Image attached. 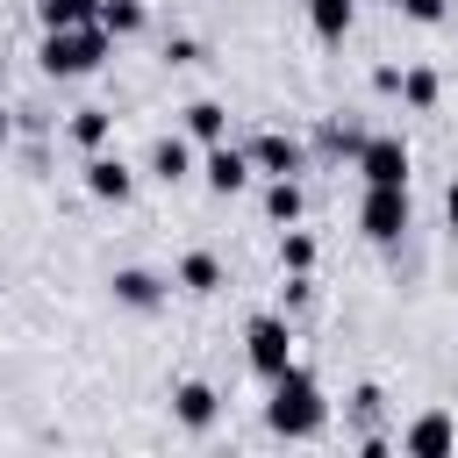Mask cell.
Masks as SVG:
<instances>
[{"mask_svg":"<svg viewBox=\"0 0 458 458\" xmlns=\"http://www.w3.org/2000/svg\"><path fill=\"white\" fill-rule=\"evenodd\" d=\"M272 386V401H265V429L272 437H322V422H329V401H322V386H315V372L308 365H286L279 379H265Z\"/></svg>","mask_w":458,"mask_h":458,"instance_id":"cell-1","label":"cell"},{"mask_svg":"<svg viewBox=\"0 0 458 458\" xmlns=\"http://www.w3.org/2000/svg\"><path fill=\"white\" fill-rule=\"evenodd\" d=\"M114 57V36L100 29V21H79V29H43V50H36V64L50 72V79H86V72H100Z\"/></svg>","mask_w":458,"mask_h":458,"instance_id":"cell-2","label":"cell"},{"mask_svg":"<svg viewBox=\"0 0 458 458\" xmlns=\"http://www.w3.org/2000/svg\"><path fill=\"white\" fill-rule=\"evenodd\" d=\"M243 358H250L258 379H279V372L293 365V322H286V315H250V329H243Z\"/></svg>","mask_w":458,"mask_h":458,"instance_id":"cell-3","label":"cell"},{"mask_svg":"<svg viewBox=\"0 0 458 458\" xmlns=\"http://www.w3.org/2000/svg\"><path fill=\"white\" fill-rule=\"evenodd\" d=\"M408 222H415L408 186H365V200H358V229H365L372 243H401Z\"/></svg>","mask_w":458,"mask_h":458,"instance_id":"cell-4","label":"cell"},{"mask_svg":"<svg viewBox=\"0 0 458 458\" xmlns=\"http://www.w3.org/2000/svg\"><path fill=\"white\" fill-rule=\"evenodd\" d=\"M351 165L365 172V186H408V143L401 136H365Z\"/></svg>","mask_w":458,"mask_h":458,"instance_id":"cell-5","label":"cell"},{"mask_svg":"<svg viewBox=\"0 0 458 458\" xmlns=\"http://www.w3.org/2000/svg\"><path fill=\"white\" fill-rule=\"evenodd\" d=\"M79 179H86V193L107 200V208H122V200L136 193V172H129L122 157H107V150H86V172H79Z\"/></svg>","mask_w":458,"mask_h":458,"instance_id":"cell-6","label":"cell"},{"mask_svg":"<svg viewBox=\"0 0 458 458\" xmlns=\"http://www.w3.org/2000/svg\"><path fill=\"white\" fill-rule=\"evenodd\" d=\"M243 157H250V172H265V179H293L308 150H301L293 136H279V129H265V136H250V150H243Z\"/></svg>","mask_w":458,"mask_h":458,"instance_id":"cell-7","label":"cell"},{"mask_svg":"<svg viewBox=\"0 0 458 458\" xmlns=\"http://www.w3.org/2000/svg\"><path fill=\"white\" fill-rule=\"evenodd\" d=\"M200 179H208V193H243V186H250V157H243V150L222 136V143H208Z\"/></svg>","mask_w":458,"mask_h":458,"instance_id":"cell-8","label":"cell"},{"mask_svg":"<svg viewBox=\"0 0 458 458\" xmlns=\"http://www.w3.org/2000/svg\"><path fill=\"white\" fill-rule=\"evenodd\" d=\"M451 444H458V422H451L444 408H429V415H415V422L401 429V451H408V458H444Z\"/></svg>","mask_w":458,"mask_h":458,"instance_id":"cell-9","label":"cell"},{"mask_svg":"<svg viewBox=\"0 0 458 458\" xmlns=\"http://www.w3.org/2000/svg\"><path fill=\"white\" fill-rule=\"evenodd\" d=\"M107 286H114V301H122L129 315H157V308H165V279H157V272H143V265H122Z\"/></svg>","mask_w":458,"mask_h":458,"instance_id":"cell-10","label":"cell"},{"mask_svg":"<svg viewBox=\"0 0 458 458\" xmlns=\"http://www.w3.org/2000/svg\"><path fill=\"white\" fill-rule=\"evenodd\" d=\"M215 408H222V394H215L208 379H179V386H172V415H179V429H208Z\"/></svg>","mask_w":458,"mask_h":458,"instance_id":"cell-11","label":"cell"},{"mask_svg":"<svg viewBox=\"0 0 458 458\" xmlns=\"http://www.w3.org/2000/svg\"><path fill=\"white\" fill-rule=\"evenodd\" d=\"M150 179H165V186L193 179V143H186V136H157V143H150Z\"/></svg>","mask_w":458,"mask_h":458,"instance_id":"cell-12","label":"cell"},{"mask_svg":"<svg viewBox=\"0 0 458 458\" xmlns=\"http://www.w3.org/2000/svg\"><path fill=\"white\" fill-rule=\"evenodd\" d=\"M93 21L122 43V36H143V21H150V7L143 0H93Z\"/></svg>","mask_w":458,"mask_h":458,"instance_id":"cell-13","label":"cell"},{"mask_svg":"<svg viewBox=\"0 0 458 458\" xmlns=\"http://www.w3.org/2000/svg\"><path fill=\"white\" fill-rule=\"evenodd\" d=\"M308 21H315L322 43H344L351 21H358V0H308Z\"/></svg>","mask_w":458,"mask_h":458,"instance_id":"cell-14","label":"cell"},{"mask_svg":"<svg viewBox=\"0 0 458 458\" xmlns=\"http://www.w3.org/2000/svg\"><path fill=\"white\" fill-rule=\"evenodd\" d=\"M172 279H179L186 293H215V286H222V258H215V250H186Z\"/></svg>","mask_w":458,"mask_h":458,"instance_id":"cell-15","label":"cell"},{"mask_svg":"<svg viewBox=\"0 0 458 458\" xmlns=\"http://www.w3.org/2000/svg\"><path fill=\"white\" fill-rule=\"evenodd\" d=\"M401 100H408V107H422V114H429V107H437V100H444V79H437V72H429V64H401Z\"/></svg>","mask_w":458,"mask_h":458,"instance_id":"cell-16","label":"cell"},{"mask_svg":"<svg viewBox=\"0 0 458 458\" xmlns=\"http://www.w3.org/2000/svg\"><path fill=\"white\" fill-rule=\"evenodd\" d=\"M186 136H193V143H222V136H229V107H222V100H193V107H186Z\"/></svg>","mask_w":458,"mask_h":458,"instance_id":"cell-17","label":"cell"},{"mask_svg":"<svg viewBox=\"0 0 458 458\" xmlns=\"http://www.w3.org/2000/svg\"><path fill=\"white\" fill-rule=\"evenodd\" d=\"M107 129H114V114H107V107H79V114H72V143H79V150H100V143H107Z\"/></svg>","mask_w":458,"mask_h":458,"instance_id":"cell-18","label":"cell"},{"mask_svg":"<svg viewBox=\"0 0 458 458\" xmlns=\"http://www.w3.org/2000/svg\"><path fill=\"white\" fill-rule=\"evenodd\" d=\"M36 21L43 29H79V21H93V0H36Z\"/></svg>","mask_w":458,"mask_h":458,"instance_id":"cell-19","label":"cell"},{"mask_svg":"<svg viewBox=\"0 0 458 458\" xmlns=\"http://www.w3.org/2000/svg\"><path fill=\"white\" fill-rule=\"evenodd\" d=\"M358 143H365V129L344 114V122H322V157H358Z\"/></svg>","mask_w":458,"mask_h":458,"instance_id":"cell-20","label":"cell"},{"mask_svg":"<svg viewBox=\"0 0 458 458\" xmlns=\"http://www.w3.org/2000/svg\"><path fill=\"white\" fill-rule=\"evenodd\" d=\"M265 215L272 222H301V179H272L265 186Z\"/></svg>","mask_w":458,"mask_h":458,"instance_id":"cell-21","label":"cell"},{"mask_svg":"<svg viewBox=\"0 0 458 458\" xmlns=\"http://www.w3.org/2000/svg\"><path fill=\"white\" fill-rule=\"evenodd\" d=\"M279 265H286V272H315V236L286 222V236H279Z\"/></svg>","mask_w":458,"mask_h":458,"instance_id":"cell-22","label":"cell"},{"mask_svg":"<svg viewBox=\"0 0 458 458\" xmlns=\"http://www.w3.org/2000/svg\"><path fill=\"white\" fill-rule=\"evenodd\" d=\"M308 301H315V279H308V272H286V286H279V308H293V315H301Z\"/></svg>","mask_w":458,"mask_h":458,"instance_id":"cell-23","label":"cell"},{"mask_svg":"<svg viewBox=\"0 0 458 458\" xmlns=\"http://www.w3.org/2000/svg\"><path fill=\"white\" fill-rule=\"evenodd\" d=\"M394 14H408V21H415V29H437V21H444V14H451V7H444V0H401V7H394Z\"/></svg>","mask_w":458,"mask_h":458,"instance_id":"cell-24","label":"cell"},{"mask_svg":"<svg viewBox=\"0 0 458 458\" xmlns=\"http://www.w3.org/2000/svg\"><path fill=\"white\" fill-rule=\"evenodd\" d=\"M379 401H386L379 386H358V394H351V415H358V422H372V415H379Z\"/></svg>","mask_w":458,"mask_h":458,"instance_id":"cell-25","label":"cell"},{"mask_svg":"<svg viewBox=\"0 0 458 458\" xmlns=\"http://www.w3.org/2000/svg\"><path fill=\"white\" fill-rule=\"evenodd\" d=\"M165 57H172V64H200V43H193V36H172Z\"/></svg>","mask_w":458,"mask_h":458,"instance_id":"cell-26","label":"cell"},{"mask_svg":"<svg viewBox=\"0 0 458 458\" xmlns=\"http://www.w3.org/2000/svg\"><path fill=\"white\" fill-rule=\"evenodd\" d=\"M444 222H451V236H458V179L444 186Z\"/></svg>","mask_w":458,"mask_h":458,"instance_id":"cell-27","label":"cell"},{"mask_svg":"<svg viewBox=\"0 0 458 458\" xmlns=\"http://www.w3.org/2000/svg\"><path fill=\"white\" fill-rule=\"evenodd\" d=\"M7 143H14V122H7V114H0V150H7Z\"/></svg>","mask_w":458,"mask_h":458,"instance_id":"cell-28","label":"cell"},{"mask_svg":"<svg viewBox=\"0 0 458 458\" xmlns=\"http://www.w3.org/2000/svg\"><path fill=\"white\" fill-rule=\"evenodd\" d=\"M386 7H401V0H386Z\"/></svg>","mask_w":458,"mask_h":458,"instance_id":"cell-29","label":"cell"},{"mask_svg":"<svg viewBox=\"0 0 458 458\" xmlns=\"http://www.w3.org/2000/svg\"><path fill=\"white\" fill-rule=\"evenodd\" d=\"M0 286H7V279H0Z\"/></svg>","mask_w":458,"mask_h":458,"instance_id":"cell-30","label":"cell"}]
</instances>
